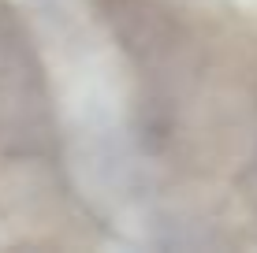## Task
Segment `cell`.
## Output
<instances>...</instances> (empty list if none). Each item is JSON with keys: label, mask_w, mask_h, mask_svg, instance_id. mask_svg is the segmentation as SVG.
Segmentation results:
<instances>
[{"label": "cell", "mask_w": 257, "mask_h": 253, "mask_svg": "<svg viewBox=\"0 0 257 253\" xmlns=\"http://www.w3.org/2000/svg\"><path fill=\"white\" fill-rule=\"evenodd\" d=\"M242 4H246V8H253V12H257V0H242Z\"/></svg>", "instance_id": "obj_1"}]
</instances>
